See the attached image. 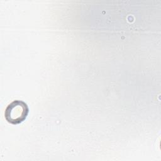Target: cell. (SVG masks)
Segmentation results:
<instances>
[{"instance_id":"6da1fadb","label":"cell","mask_w":161,"mask_h":161,"mask_svg":"<svg viewBox=\"0 0 161 161\" xmlns=\"http://www.w3.org/2000/svg\"><path fill=\"white\" fill-rule=\"evenodd\" d=\"M28 113L29 108L26 103L23 101L14 100L6 107L4 116L8 123L18 125L26 118Z\"/></svg>"}]
</instances>
